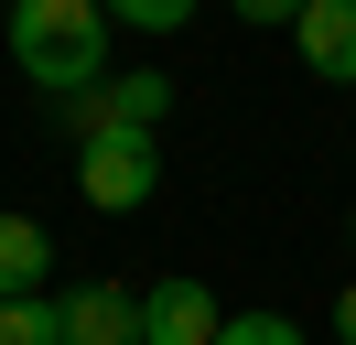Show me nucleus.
Wrapping results in <instances>:
<instances>
[{
    "label": "nucleus",
    "mask_w": 356,
    "mask_h": 345,
    "mask_svg": "<svg viewBox=\"0 0 356 345\" xmlns=\"http://www.w3.org/2000/svg\"><path fill=\"white\" fill-rule=\"evenodd\" d=\"M313 0H238V22H259V33H281V22H302Z\"/></svg>",
    "instance_id": "obj_11"
},
{
    "label": "nucleus",
    "mask_w": 356,
    "mask_h": 345,
    "mask_svg": "<svg viewBox=\"0 0 356 345\" xmlns=\"http://www.w3.org/2000/svg\"><path fill=\"white\" fill-rule=\"evenodd\" d=\"M216 345H302V323H291V313H227Z\"/></svg>",
    "instance_id": "obj_9"
},
{
    "label": "nucleus",
    "mask_w": 356,
    "mask_h": 345,
    "mask_svg": "<svg viewBox=\"0 0 356 345\" xmlns=\"http://www.w3.org/2000/svg\"><path fill=\"white\" fill-rule=\"evenodd\" d=\"M11 65L54 108L108 86V0H11Z\"/></svg>",
    "instance_id": "obj_1"
},
{
    "label": "nucleus",
    "mask_w": 356,
    "mask_h": 345,
    "mask_svg": "<svg viewBox=\"0 0 356 345\" xmlns=\"http://www.w3.org/2000/svg\"><path fill=\"white\" fill-rule=\"evenodd\" d=\"M216 291H205V280H152V291H140V335H152V345H216Z\"/></svg>",
    "instance_id": "obj_4"
},
{
    "label": "nucleus",
    "mask_w": 356,
    "mask_h": 345,
    "mask_svg": "<svg viewBox=\"0 0 356 345\" xmlns=\"http://www.w3.org/2000/svg\"><path fill=\"white\" fill-rule=\"evenodd\" d=\"M76 194H87L97 216H140L162 194V141L152 129H97V141H76Z\"/></svg>",
    "instance_id": "obj_2"
},
{
    "label": "nucleus",
    "mask_w": 356,
    "mask_h": 345,
    "mask_svg": "<svg viewBox=\"0 0 356 345\" xmlns=\"http://www.w3.org/2000/svg\"><path fill=\"white\" fill-rule=\"evenodd\" d=\"M291 54L324 86H356V0H313V11L291 22Z\"/></svg>",
    "instance_id": "obj_6"
},
{
    "label": "nucleus",
    "mask_w": 356,
    "mask_h": 345,
    "mask_svg": "<svg viewBox=\"0 0 356 345\" xmlns=\"http://www.w3.org/2000/svg\"><path fill=\"white\" fill-rule=\"evenodd\" d=\"M108 22H130V33H184L195 0H108Z\"/></svg>",
    "instance_id": "obj_10"
},
{
    "label": "nucleus",
    "mask_w": 356,
    "mask_h": 345,
    "mask_svg": "<svg viewBox=\"0 0 356 345\" xmlns=\"http://www.w3.org/2000/svg\"><path fill=\"white\" fill-rule=\"evenodd\" d=\"M0 345H65V302H0Z\"/></svg>",
    "instance_id": "obj_8"
},
{
    "label": "nucleus",
    "mask_w": 356,
    "mask_h": 345,
    "mask_svg": "<svg viewBox=\"0 0 356 345\" xmlns=\"http://www.w3.org/2000/svg\"><path fill=\"white\" fill-rule=\"evenodd\" d=\"M44 270H54L44 216H0V302H33V291H44Z\"/></svg>",
    "instance_id": "obj_7"
},
{
    "label": "nucleus",
    "mask_w": 356,
    "mask_h": 345,
    "mask_svg": "<svg viewBox=\"0 0 356 345\" xmlns=\"http://www.w3.org/2000/svg\"><path fill=\"white\" fill-rule=\"evenodd\" d=\"M65 345H152V335H140V291L76 280V291H65Z\"/></svg>",
    "instance_id": "obj_5"
},
{
    "label": "nucleus",
    "mask_w": 356,
    "mask_h": 345,
    "mask_svg": "<svg viewBox=\"0 0 356 345\" xmlns=\"http://www.w3.org/2000/svg\"><path fill=\"white\" fill-rule=\"evenodd\" d=\"M334 335L356 345V280H346V291H334Z\"/></svg>",
    "instance_id": "obj_12"
},
{
    "label": "nucleus",
    "mask_w": 356,
    "mask_h": 345,
    "mask_svg": "<svg viewBox=\"0 0 356 345\" xmlns=\"http://www.w3.org/2000/svg\"><path fill=\"white\" fill-rule=\"evenodd\" d=\"M65 119H76V141H97V129H162V119H173V76L130 65V76L87 86V97H65Z\"/></svg>",
    "instance_id": "obj_3"
},
{
    "label": "nucleus",
    "mask_w": 356,
    "mask_h": 345,
    "mask_svg": "<svg viewBox=\"0 0 356 345\" xmlns=\"http://www.w3.org/2000/svg\"><path fill=\"white\" fill-rule=\"evenodd\" d=\"M346 237H356V216H346Z\"/></svg>",
    "instance_id": "obj_13"
}]
</instances>
